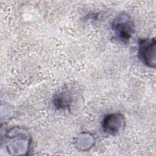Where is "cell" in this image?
<instances>
[{
  "label": "cell",
  "instance_id": "cell-4",
  "mask_svg": "<svg viewBox=\"0 0 156 156\" xmlns=\"http://www.w3.org/2000/svg\"><path fill=\"white\" fill-rule=\"evenodd\" d=\"M125 127V119L122 115L120 113H111L104 116L102 127L105 133L114 135L122 129Z\"/></svg>",
  "mask_w": 156,
  "mask_h": 156
},
{
  "label": "cell",
  "instance_id": "cell-1",
  "mask_svg": "<svg viewBox=\"0 0 156 156\" xmlns=\"http://www.w3.org/2000/svg\"><path fill=\"white\" fill-rule=\"evenodd\" d=\"M14 129L7 135V141L6 146L9 154L12 155H25L29 151L30 139L27 132Z\"/></svg>",
  "mask_w": 156,
  "mask_h": 156
},
{
  "label": "cell",
  "instance_id": "cell-5",
  "mask_svg": "<svg viewBox=\"0 0 156 156\" xmlns=\"http://www.w3.org/2000/svg\"><path fill=\"white\" fill-rule=\"evenodd\" d=\"M71 96L68 91L62 90L57 93L53 99L54 106L58 109L66 108L71 103Z\"/></svg>",
  "mask_w": 156,
  "mask_h": 156
},
{
  "label": "cell",
  "instance_id": "cell-2",
  "mask_svg": "<svg viewBox=\"0 0 156 156\" xmlns=\"http://www.w3.org/2000/svg\"><path fill=\"white\" fill-rule=\"evenodd\" d=\"M112 29L118 40L126 43L130 39L134 32V24L129 15L121 13L112 21Z\"/></svg>",
  "mask_w": 156,
  "mask_h": 156
},
{
  "label": "cell",
  "instance_id": "cell-3",
  "mask_svg": "<svg viewBox=\"0 0 156 156\" xmlns=\"http://www.w3.org/2000/svg\"><path fill=\"white\" fill-rule=\"evenodd\" d=\"M155 40L154 38L141 39L138 43V56L146 65L155 67Z\"/></svg>",
  "mask_w": 156,
  "mask_h": 156
}]
</instances>
